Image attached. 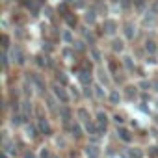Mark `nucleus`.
Returning <instances> with one entry per match:
<instances>
[{
    "label": "nucleus",
    "instance_id": "nucleus-1",
    "mask_svg": "<svg viewBox=\"0 0 158 158\" xmlns=\"http://www.w3.org/2000/svg\"><path fill=\"white\" fill-rule=\"evenodd\" d=\"M117 28H119V24H117L115 19H110V17L104 19V23H102V32H104L106 35H115Z\"/></svg>",
    "mask_w": 158,
    "mask_h": 158
},
{
    "label": "nucleus",
    "instance_id": "nucleus-2",
    "mask_svg": "<svg viewBox=\"0 0 158 158\" xmlns=\"http://www.w3.org/2000/svg\"><path fill=\"white\" fill-rule=\"evenodd\" d=\"M123 34H125V39H134L136 37V24L132 21H125L123 23Z\"/></svg>",
    "mask_w": 158,
    "mask_h": 158
},
{
    "label": "nucleus",
    "instance_id": "nucleus-3",
    "mask_svg": "<svg viewBox=\"0 0 158 158\" xmlns=\"http://www.w3.org/2000/svg\"><path fill=\"white\" fill-rule=\"evenodd\" d=\"M52 93H54V97H56L58 101H61L63 104L69 102V95L65 93V89H63L60 84H52Z\"/></svg>",
    "mask_w": 158,
    "mask_h": 158
},
{
    "label": "nucleus",
    "instance_id": "nucleus-4",
    "mask_svg": "<svg viewBox=\"0 0 158 158\" xmlns=\"http://www.w3.org/2000/svg\"><path fill=\"white\" fill-rule=\"evenodd\" d=\"M97 15H99V11L91 6L89 10H86V13H84V23L86 24H89V26H93L95 24V21H97Z\"/></svg>",
    "mask_w": 158,
    "mask_h": 158
},
{
    "label": "nucleus",
    "instance_id": "nucleus-5",
    "mask_svg": "<svg viewBox=\"0 0 158 158\" xmlns=\"http://www.w3.org/2000/svg\"><path fill=\"white\" fill-rule=\"evenodd\" d=\"M10 56H11V60H13V61H17L19 65H23V63H24V52L21 50V47H17V45H15V47L11 48V54H10Z\"/></svg>",
    "mask_w": 158,
    "mask_h": 158
},
{
    "label": "nucleus",
    "instance_id": "nucleus-6",
    "mask_svg": "<svg viewBox=\"0 0 158 158\" xmlns=\"http://www.w3.org/2000/svg\"><path fill=\"white\" fill-rule=\"evenodd\" d=\"M93 8L99 11V15H106V11H108V6L104 0H93Z\"/></svg>",
    "mask_w": 158,
    "mask_h": 158
},
{
    "label": "nucleus",
    "instance_id": "nucleus-7",
    "mask_svg": "<svg viewBox=\"0 0 158 158\" xmlns=\"http://www.w3.org/2000/svg\"><path fill=\"white\" fill-rule=\"evenodd\" d=\"M97 74H99V80H101L102 86H108V84H110V78H108V73H106L104 67H99V69H97Z\"/></svg>",
    "mask_w": 158,
    "mask_h": 158
},
{
    "label": "nucleus",
    "instance_id": "nucleus-8",
    "mask_svg": "<svg viewBox=\"0 0 158 158\" xmlns=\"http://www.w3.org/2000/svg\"><path fill=\"white\" fill-rule=\"evenodd\" d=\"M112 50L114 52H123L125 50V41L119 39V37H114L112 39Z\"/></svg>",
    "mask_w": 158,
    "mask_h": 158
},
{
    "label": "nucleus",
    "instance_id": "nucleus-9",
    "mask_svg": "<svg viewBox=\"0 0 158 158\" xmlns=\"http://www.w3.org/2000/svg\"><path fill=\"white\" fill-rule=\"evenodd\" d=\"M61 41H63L65 45H73V43H74L73 32H71V30H63V32H61Z\"/></svg>",
    "mask_w": 158,
    "mask_h": 158
},
{
    "label": "nucleus",
    "instance_id": "nucleus-10",
    "mask_svg": "<svg viewBox=\"0 0 158 158\" xmlns=\"http://www.w3.org/2000/svg\"><path fill=\"white\" fill-rule=\"evenodd\" d=\"M97 125H99V127H102V128L106 130V125H108V115H106L104 112H99V114H97Z\"/></svg>",
    "mask_w": 158,
    "mask_h": 158
},
{
    "label": "nucleus",
    "instance_id": "nucleus-11",
    "mask_svg": "<svg viewBox=\"0 0 158 158\" xmlns=\"http://www.w3.org/2000/svg\"><path fill=\"white\" fill-rule=\"evenodd\" d=\"M99 154H101V152H99V149H97L95 145H88V147H86V156H88V158H99Z\"/></svg>",
    "mask_w": 158,
    "mask_h": 158
},
{
    "label": "nucleus",
    "instance_id": "nucleus-12",
    "mask_svg": "<svg viewBox=\"0 0 158 158\" xmlns=\"http://www.w3.org/2000/svg\"><path fill=\"white\" fill-rule=\"evenodd\" d=\"M149 6V0H134V10L136 11H145V8Z\"/></svg>",
    "mask_w": 158,
    "mask_h": 158
},
{
    "label": "nucleus",
    "instance_id": "nucleus-13",
    "mask_svg": "<svg viewBox=\"0 0 158 158\" xmlns=\"http://www.w3.org/2000/svg\"><path fill=\"white\" fill-rule=\"evenodd\" d=\"M32 82L37 86L39 91H45V82H43V78H41L39 74H32Z\"/></svg>",
    "mask_w": 158,
    "mask_h": 158
},
{
    "label": "nucleus",
    "instance_id": "nucleus-14",
    "mask_svg": "<svg viewBox=\"0 0 158 158\" xmlns=\"http://www.w3.org/2000/svg\"><path fill=\"white\" fill-rule=\"evenodd\" d=\"M117 134H119V138H121L123 141H127V143L132 141V136H130V132H128L127 128H117Z\"/></svg>",
    "mask_w": 158,
    "mask_h": 158
},
{
    "label": "nucleus",
    "instance_id": "nucleus-15",
    "mask_svg": "<svg viewBox=\"0 0 158 158\" xmlns=\"http://www.w3.org/2000/svg\"><path fill=\"white\" fill-rule=\"evenodd\" d=\"M30 115H32V106H30V102H28V101H24V102H23V117L28 121V119H30Z\"/></svg>",
    "mask_w": 158,
    "mask_h": 158
},
{
    "label": "nucleus",
    "instance_id": "nucleus-16",
    "mask_svg": "<svg viewBox=\"0 0 158 158\" xmlns=\"http://www.w3.org/2000/svg\"><path fill=\"white\" fill-rule=\"evenodd\" d=\"M39 130L43 134H50V127H48V123H47L45 117H39Z\"/></svg>",
    "mask_w": 158,
    "mask_h": 158
},
{
    "label": "nucleus",
    "instance_id": "nucleus-17",
    "mask_svg": "<svg viewBox=\"0 0 158 158\" xmlns=\"http://www.w3.org/2000/svg\"><path fill=\"white\" fill-rule=\"evenodd\" d=\"M145 50L151 52V54H154L156 52V43L152 39H145Z\"/></svg>",
    "mask_w": 158,
    "mask_h": 158
},
{
    "label": "nucleus",
    "instance_id": "nucleus-18",
    "mask_svg": "<svg viewBox=\"0 0 158 158\" xmlns=\"http://www.w3.org/2000/svg\"><path fill=\"white\" fill-rule=\"evenodd\" d=\"M82 35H84V39H86V41H89V45H93V43H95V35H93L91 32H88L86 28L82 30Z\"/></svg>",
    "mask_w": 158,
    "mask_h": 158
},
{
    "label": "nucleus",
    "instance_id": "nucleus-19",
    "mask_svg": "<svg viewBox=\"0 0 158 158\" xmlns=\"http://www.w3.org/2000/svg\"><path fill=\"white\" fill-rule=\"evenodd\" d=\"M119 4H121V8H123L125 11H128L130 8H134V0H121Z\"/></svg>",
    "mask_w": 158,
    "mask_h": 158
},
{
    "label": "nucleus",
    "instance_id": "nucleus-20",
    "mask_svg": "<svg viewBox=\"0 0 158 158\" xmlns=\"http://www.w3.org/2000/svg\"><path fill=\"white\" fill-rule=\"evenodd\" d=\"M108 99H110V102H112V104H117V102H119V99H121V95H119V91H115V89H114V91L110 93V97H108Z\"/></svg>",
    "mask_w": 158,
    "mask_h": 158
},
{
    "label": "nucleus",
    "instance_id": "nucleus-21",
    "mask_svg": "<svg viewBox=\"0 0 158 158\" xmlns=\"http://www.w3.org/2000/svg\"><path fill=\"white\" fill-rule=\"evenodd\" d=\"M80 80H82V84L89 86V80H91V78H89V73H88V71H82V73H80Z\"/></svg>",
    "mask_w": 158,
    "mask_h": 158
},
{
    "label": "nucleus",
    "instance_id": "nucleus-22",
    "mask_svg": "<svg viewBox=\"0 0 158 158\" xmlns=\"http://www.w3.org/2000/svg\"><path fill=\"white\" fill-rule=\"evenodd\" d=\"M123 61H125V67H127L128 71H134V61H132V58H130V56H125V58H123Z\"/></svg>",
    "mask_w": 158,
    "mask_h": 158
},
{
    "label": "nucleus",
    "instance_id": "nucleus-23",
    "mask_svg": "<svg viewBox=\"0 0 158 158\" xmlns=\"http://www.w3.org/2000/svg\"><path fill=\"white\" fill-rule=\"evenodd\" d=\"M95 95H97L99 99H104V97H106V93H104V89H102V84H97V86H95Z\"/></svg>",
    "mask_w": 158,
    "mask_h": 158
},
{
    "label": "nucleus",
    "instance_id": "nucleus-24",
    "mask_svg": "<svg viewBox=\"0 0 158 158\" xmlns=\"http://www.w3.org/2000/svg\"><path fill=\"white\" fill-rule=\"evenodd\" d=\"M60 114H61V117H63V123L67 125V121H69V117H71V112H69V108H65V106H63V108L60 110Z\"/></svg>",
    "mask_w": 158,
    "mask_h": 158
},
{
    "label": "nucleus",
    "instance_id": "nucleus-25",
    "mask_svg": "<svg viewBox=\"0 0 158 158\" xmlns=\"http://www.w3.org/2000/svg\"><path fill=\"white\" fill-rule=\"evenodd\" d=\"M78 117H80L82 121H86V123H89V115H88V112H86L84 108H80V110H78Z\"/></svg>",
    "mask_w": 158,
    "mask_h": 158
},
{
    "label": "nucleus",
    "instance_id": "nucleus-26",
    "mask_svg": "<svg viewBox=\"0 0 158 158\" xmlns=\"http://www.w3.org/2000/svg\"><path fill=\"white\" fill-rule=\"evenodd\" d=\"M89 52H91V58H93V61H101V52H99L95 47H91V50H89Z\"/></svg>",
    "mask_w": 158,
    "mask_h": 158
},
{
    "label": "nucleus",
    "instance_id": "nucleus-27",
    "mask_svg": "<svg viewBox=\"0 0 158 158\" xmlns=\"http://www.w3.org/2000/svg\"><path fill=\"white\" fill-rule=\"evenodd\" d=\"M10 58H8V50H4L2 52V67H4V71L8 69V65H10V61H8Z\"/></svg>",
    "mask_w": 158,
    "mask_h": 158
},
{
    "label": "nucleus",
    "instance_id": "nucleus-28",
    "mask_svg": "<svg viewBox=\"0 0 158 158\" xmlns=\"http://www.w3.org/2000/svg\"><path fill=\"white\" fill-rule=\"evenodd\" d=\"M136 89H138V88H134V86H128V88H127V97H128V99L136 97V93H138Z\"/></svg>",
    "mask_w": 158,
    "mask_h": 158
},
{
    "label": "nucleus",
    "instance_id": "nucleus-29",
    "mask_svg": "<svg viewBox=\"0 0 158 158\" xmlns=\"http://www.w3.org/2000/svg\"><path fill=\"white\" fill-rule=\"evenodd\" d=\"M149 11H152L154 15H158V0H154V2L149 4Z\"/></svg>",
    "mask_w": 158,
    "mask_h": 158
},
{
    "label": "nucleus",
    "instance_id": "nucleus-30",
    "mask_svg": "<svg viewBox=\"0 0 158 158\" xmlns=\"http://www.w3.org/2000/svg\"><path fill=\"white\" fill-rule=\"evenodd\" d=\"M73 134H74L76 138H80V136H82V128H80V125H78V123L73 125Z\"/></svg>",
    "mask_w": 158,
    "mask_h": 158
},
{
    "label": "nucleus",
    "instance_id": "nucleus-31",
    "mask_svg": "<svg viewBox=\"0 0 158 158\" xmlns=\"http://www.w3.org/2000/svg\"><path fill=\"white\" fill-rule=\"evenodd\" d=\"M21 119H24V117H23V115H19V114H13L11 123H13V125H21Z\"/></svg>",
    "mask_w": 158,
    "mask_h": 158
},
{
    "label": "nucleus",
    "instance_id": "nucleus-32",
    "mask_svg": "<svg viewBox=\"0 0 158 158\" xmlns=\"http://www.w3.org/2000/svg\"><path fill=\"white\" fill-rule=\"evenodd\" d=\"M139 88H143V89H151V88H152V84H151V82H147V80H143V82H139Z\"/></svg>",
    "mask_w": 158,
    "mask_h": 158
},
{
    "label": "nucleus",
    "instance_id": "nucleus-33",
    "mask_svg": "<svg viewBox=\"0 0 158 158\" xmlns=\"http://www.w3.org/2000/svg\"><path fill=\"white\" fill-rule=\"evenodd\" d=\"M130 154H132L134 158H141V151H138V149H132V151H130Z\"/></svg>",
    "mask_w": 158,
    "mask_h": 158
},
{
    "label": "nucleus",
    "instance_id": "nucleus-34",
    "mask_svg": "<svg viewBox=\"0 0 158 158\" xmlns=\"http://www.w3.org/2000/svg\"><path fill=\"white\" fill-rule=\"evenodd\" d=\"M28 136L35 138V128H34V127H28Z\"/></svg>",
    "mask_w": 158,
    "mask_h": 158
},
{
    "label": "nucleus",
    "instance_id": "nucleus-35",
    "mask_svg": "<svg viewBox=\"0 0 158 158\" xmlns=\"http://www.w3.org/2000/svg\"><path fill=\"white\" fill-rule=\"evenodd\" d=\"M114 119H115V121H117V125H119V123H123V117H121V115H115V117H114Z\"/></svg>",
    "mask_w": 158,
    "mask_h": 158
},
{
    "label": "nucleus",
    "instance_id": "nucleus-36",
    "mask_svg": "<svg viewBox=\"0 0 158 158\" xmlns=\"http://www.w3.org/2000/svg\"><path fill=\"white\" fill-rule=\"evenodd\" d=\"M152 88H154V89L158 91V80H154V82H152Z\"/></svg>",
    "mask_w": 158,
    "mask_h": 158
},
{
    "label": "nucleus",
    "instance_id": "nucleus-37",
    "mask_svg": "<svg viewBox=\"0 0 158 158\" xmlns=\"http://www.w3.org/2000/svg\"><path fill=\"white\" fill-rule=\"evenodd\" d=\"M24 158H35V156H34V154H30V152H26V154H24Z\"/></svg>",
    "mask_w": 158,
    "mask_h": 158
},
{
    "label": "nucleus",
    "instance_id": "nucleus-38",
    "mask_svg": "<svg viewBox=\"0 0 158 158\" xmlns=\"http://www.w3.org/2000/svg\"><path fill=\"white\" fill-rule=\"evenodd\" d=\"M110 2H121V0H110Z\"/></svg>",
    "mask_w": 158,
    "mask_h": 158
},
{
    "label": "nucleus",
    "instance_id": "nucleus-39",
    "mask_svg": "<svg viewBox=\"0 0 158 158\" xmlns=\"http://www.w3.org/2000/svg\"><path fill=\"white\" fill-rule=\"evenodd\" d=\"M156 108H158V101H156Z\"/></svg>",
    "mask_w": 158,
    "mask_h": 158
},
{
    "label": "nucleus",
    "instance_id": "nucleus-40",
    "mask_svg": "<svg viewBox=\"0 0 158 158\" xmlns=\"http://www.w3.org/2000/svg\"><path fill=\"white\" fill-rule=\"evenodd\" d=\"M52 158H56V156H52Z\"/></svg>",
    "mask_w": 158,
    "mask_h": 158
}]
</instances>
